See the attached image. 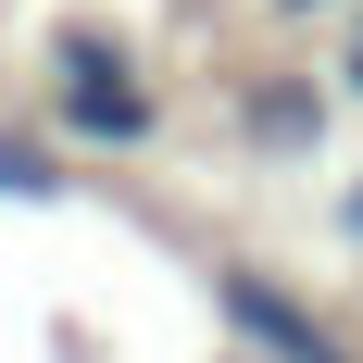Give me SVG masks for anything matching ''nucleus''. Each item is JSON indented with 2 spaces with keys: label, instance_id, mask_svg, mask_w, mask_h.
<instances>
[{
  "label": "nucleus",
  "instance_id": "nucleus-1",
  "mask_svg": "<svg viewBox=\"0 0 363 363\" xmlns=\"http://www.w3.org/2000/svg\"><path fill=\"white\" fill-rule=\"evenodd\" d=\"M50 138L63 150H150L163 138V88L138 75V50L113 26H63L50 38Z\"/></svg>",
  "mask_w": 363,
  "mask_h": 363
},
{
  "label": "nucleus",
  "instance_id": "nucleus-2",
  "mask_svg": "<svg viewBox=\"0 0 363 363\" xmlns=\"http://www.w3.org/2000/svg\"><path fill=\"white\" fill-rule=\"evenodd\" d=\"M213 313H225V338L263 351V363H363L351 338H338L289 276H263V263H213Z\"/></svg>",
  "mask_w": 363,
  "mask_h": 363
},
{
  "label": "nucleus",
  "instance_id": "nucleus-3",
  "mask_svg": "<svg viewBox=\"0 0 363 363\" xmlns=\"http://www.w3.org/2000/svg\"><path fill=\"white\" fill-rule=\"evenodd\" d=\"M326 113H338L326 75H263L251 101H238V138H251L263 163H301V150H326Z\"/></svg>",
  "mask_w": 363,
  "mask_h": 363
},
{
  "label": "nucleus",
  "instance_id": "nucleus-4",
  "mask_svg": "<svg viewBox=\"0 0 363 363\" xmlns=\"http://www.w3.org/2000/svg\"><path fill=\"white\" fill-rule=\"evenodd\" d=\"M63 150H38V138H13V125H0V201H63Z\"/></svg>",
  "mask_w": 363,
  "mask_h": 363
},
{
  "label": "nucleus",
  "instance_id": "nucleus-5",
  "mask_svg": "<svg viewBox=\"0 0 363 363\" xmlns=\"http://www.w3.org/2000/svg\"><path fill=\"white\" fill-rule=\"evenodd\" d=\"M326 88H338V101H363V13L338 26V75H326Z\"/></svg>",
  "mask_w": 363,
  "mask_h": 363
},
{
  "label": "nucleus",
  "instance_id": "nucleus-6",
  "mask_svg": "<svg viewBox=\"0 0 363 363\" xmlns=\"http://www.w3.org/2000/svg\"><path fill=\"white\" fill-rule=\"evenodd\" d=\"M276 26H313V13H351V0H263Z\"/></svg>",
  "mask_w": 363,
  "mask_h": 363
},
{
  "label": "nucleus",
  "instance_id": "nucleus-7",
  "mask_svg": "<svg viewBox=\"0 0 363 363\" xmlns=\"http://www.w3.org/2000/svg\"><path fill=\"white\" fill-rule=\"evenodd\" d=\"M338 238H351V251H363V176L338 188Z\"/></svg>",
  "mask_w": 363,
  "mask_h": 363
}]
</instances>
